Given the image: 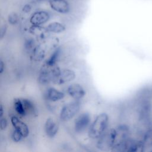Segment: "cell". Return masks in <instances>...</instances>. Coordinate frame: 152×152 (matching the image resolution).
Segmentation results:
<instances>
[{"label":"cell","instance_id":"obj_17","mask_svg":"<svg viewBox=\"0 0 152 152\" xmlns=\"http://www.w3.org/2000/svg\"><path fill=\"white\" fill-rule=\"evenodd\" d=\"M11 138L15 142H20L24 139L21 134L14 128H13L11 132Z\"/></svg>","mask_w":152,"mask_h":152},{"label":"cell","instance_id":"obj_16","mask_svg":"<svg viewBox=\"0 0 152 152\" xmlns=\"http://www.w3.org/2000/svg\"><path fill=\"white\" fill-rule=\"evenodd\" d=\"M20 21L19 15L15 12H10L7 17V21L11 26H16Z\"/></svg>","mask_w":152,"mask_h":152},{"label":"cell","instance_id":"obj_21","mask_svg":"<svg viewBox=\"0 0 152 152\" xmlns=\"http://www.w3.org/2000/svg\"><path fill=\"white\" fill-rule=\"evenodd\" d=\"M5 69V64L2 60V59H1L0 60V74H2V73L4 72Z\"/></svg>","mask_w":152,"mask_h":152},{"label":"cell","instance_id":"obj_2","mask_svg":"<svg viewBox=\"0 0 152 152\" xmlns=\"http://www.w3.org/2000/svg\"><path fill=\"white\" fill-rule=\"evenodd\" d=\"M110 115L106 111L97 113L94 118L87 133V137L93 141L97 140L110 126Z\"/></svg>","mask_w":152,"mask_h":152},{"label":"cell","instance_id":"obj_3","mask_svg":"<svg viewBox=\"0 0 152 152\" xmlns=\"http://www.w3.org/2000/svg\"><path fill=\"white\" fill-rule=\"evenodd\" d=\"M82 102L70 100L62 104L58 112V119L62 123L71 122L81 110Z\"/></svg>","mask_w":152,"mask_h":152},{"label":"cell","instance_id":"obj_9","mask_svg":"<svg viewBox=\"0 0 152 152\" xmlns=\"http://www.w3.org/2000/svg\"><path fill=\"white\" fill-rule=\"evenodd\" d=\"M50 17L49 12L45 10H39L31 13L29 18V23L31 25L43 26L49 22Z\"/></svg>","mask_w":152,"mask_h":152},{"label":"cell","instance_id":"obj_5","mask_svg":"<svg viewBox=\"0 0 152 152\" xmlns=\"http://www.w3.org/2000/svg\"><path fill=\"white\" fill-rule=\"evenodd\" d=\"M65 92L71 99L83 101L86 97L87 90L86 86L78 81H72L65 86Z\"/></svg>","mask_w":152,"mask_h":152},{"label":"cell","instance_id":"obj_19","mask_svg":"<svg viewBox=\"0 0 152 152\" xmlns=\"http://www.w3.org/2000/svg\"><path fill=\"white\" fill-rule=\"evenodd\" d=\"M32 11V5L30 4H26L22 7V12L24 14H28Z\"/></svg>","mask_w":152,"mask_h":152},{"label":"cell","instance_id":"obj_13","mask_svg":"<svg viewBox=\"0 0 152 152\" xmlns=\"http://www.w3.org/2000/svg\"><path fill=\"white\" fill-rule=\"evenodd\" d=\"M143 150L151 151L152 149V125L148 126L142 133L141 138Z\"/></svg>","mask_w":152,"mask_h":152},{"label":"cell","instance_id":"obj_8","mask_svg":"<svg viewBox=\"0 0 152 152\" xmlns=\"http://www.w3.org/2000/svg\"><path fill=\"white\" fill-rule=\"evenodd\" d=\"M44 96L48 102L52 104L61 102L67 96L65 91H62L52 86H48L46 87Z\"/></svg>","mask_w":152,"mask_h":152},{"label":"cell","instance_id":"obj_20","mask_svg":"<svg viewBox=\"0 0 152 152\" xmlns=\"http://www.w3.org/2000/svg\"><path fill=\"white\" fill-rule=\"evenodd\" d=\"M7 28H8V27L6 24H4L1 27V39H2L3 37L5 36L7 31Z\"/></svg>","mask_w":152,"mask_h":152},{"label":"cell","instance_id":"obj_4","mask_svg":"<svg viewBox=\"0 0 152 152\" xmlns=\"http://www.w3.org/2000/svg\"><path fill=\"white\" fill-rule=\"evenodd\" d=\"M117 127L109 126L108 129L95 141V146L101 151L113 150L118 138Z\"/></svg>","mask_w":152,"mask_h":152},{"label":"cell","instance_id":"obj_7","mask_svg":"<svg viewBox=\"0 0 152 152\" xmlns=\"http://www.w3.org/2000/svg\"><path fill=\"white\" fill-rule=\"evenodd\" d=\"M57 119L52 116H49L44 122L43 132L45 135L49 139L55 138L59 132L60 121Z\"/></svg>","mask_w":152,"mask_h":152},{"label":"cell","instance_id":"obj_15","mask_svg":"<svg viewBox=\"0 0 152 152\" xmlns=\"http://www.w3.org/2000/svg\"><path fill=\"white\" fill-rule=\"evenodd\" d=\"M13 107L17 115L21 118H26L25 109L21 98H17L14 99L13 102Z\"/></svg>","mask_w":152,"mask_h":152},{"label":"cell","instance_id":"obj_12","mask_svg":"<svg viewBox=\"0 0 152 152\" xmlns=\"http://www.w3.org/2000/svg\"><path fill=\"white\" fill-rule=\"evenodd\" d=\"M28 33L36 39L43 40L47 37L50 33L48 31L46 26L39 25H31L28 28Z\"/></svg>","mask_w":152,"mask_h":152},{"label":"cell","instance_id":"obj_23","mask_svg":"<svg viewBox=\"0 0 152 152\" xmlns=\"http://www.w3.org/2000/svg\"><path fill=\"white\" fill-rule=\"evenodd\" d=\"M39 1H45V0H39Z\"/></svg>","mask_w":152,"mask_h":152},{"label":"cell","instance_id":"obj_1","mask_svg":"<svg viewBox=\"0 0 152 152\" xmlns=\"http://www.w3.org/2000/svg\"><path fill=\"white\" fill-rule=\"evenodd\" d=\"M94 117L89 110H82L69 123L71 124V130L76 137L87 135L91 124Z\"/></svg>","mask_w":152,"mask_h":152},{"label":"cell","instance_id":"obj_6","mask_svg":"<svg viewBox=\"0 0 152 152\" xmlns=\"http://www.w3.org/2000/svg\"><path fill=\"white\" fill-rule=\"evenodd\" d=\"M77 71L70 67H62L57 78L54 81V84L58 86H66L74 81L77 78Z\"/></svg>","mask_w":152,"mask_h":152},{"label":"cell","instance_id":"obj_22","mask_svg":"<svg viewBox=\"0 0 152 152\" xmlns=\"http://www.w3.org/2000/svg\"><path fill=\"white\" fill-rule=\"evenodd\" d=\"M4 113H5V112H4L3 104H1V106H0V118L4 116Z\"/></svg>","mask_w":152,"mask_h":152},{"label":"cell","instance_id":"obj_11","mask_svg":"<svg viewBox=\"0 0 152 152\" xmlns=\"http://www.w3.org/2000/svg\"><path fill=\"white\" fill-rule=\"evenodd\" d=\"M50 8L60 14H67L70 12L71 7L66 0H48Z\"/></svg>","mask_w":152,"mask_h":152},{"label":"cell","instance_id":"obj_18","mask_svg":"<svg viewBox=\"0 0 152 152\" xmlns=\"http://www.w3.org/2000/svg\"><path fill=\"white\" fill-rule=\"evenodd\" d=\"M8 126V120L5 116L0 118V128L1 131H5Z\"/></svg>","mask_w":152,"mask_h":152},{"label":"cell","instance_id":"obj_10","mask_svg":"<svg viewBox=\"0 0 152 152\" xmlns=\"http://www.w3.org/2000/svg\"><path fill=\"white\" fill-rule=\"evenodd\" d=\"M10 122L15 129L18 131L24 138H27L30 135V128L28 125L24 122L18 115H13L10 117Z\"/></svg>","mask_w":152,"mask_h":152},{"label":"cell","instance_id":"obj_14","mask_svg":"<svg viewBox=\"0 0 152 152\" xmlns=\"http://www.w3.org/2000/svg\"><path fill=\"white\" fill-rule=\"evenodd\" d=\"M46 28L50 34H59L64 33L66 30V26L59 21H53L49 23L46 26Z\"/></svg>","mask_w":152,"mask_h":152}]
</instances>
